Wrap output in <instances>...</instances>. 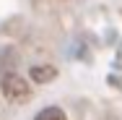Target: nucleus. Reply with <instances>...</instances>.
<instances>
[{
    "mask_svg": "<svg viewBox=\"0 0 122 120\" xmlns=\"http://www.w3.org/2000/svg\"><path fill=\"white\" fill-rule=\"evenodd\" d=\"M0 91L8 102H26L31 97V89H29V81L21 78L18 73H5L3 81H0Z\"/></svg>",
    "mask_w": 122,
    "mask_h": 120,
    "instance_id": "nucleus-1",
    "label": "nucleus"
},
{
    "mask_svg": "<svg viewBox=\"0 0 122 120\" xmlns=\"http://www.w3.org/2000/svg\"><path fill=\"white\" fill-rule=\"evenodd\" d=\"M55 76H57V71H55L52 65H34V68H31V78H34L36 84H47Z\"/></svg>",
    "mask_w": 122,
    "mask_h": 120,
    "instance_id": "nucleus-2",
    "label": "nucleus"
},
{
    "mask_svg": "<svg viewBox=\"0 0 122 120\" xmlns=\"http://www.w3.org/2000/svg\"><path fill=\"white\" fill-rule=\"evenodd\" d=\"M34 120H68V115H65V110H60V107H44Z\"/></svg>",
    "mask_w": 122,
    "mask_h": 120,
    "instance_id": "nucleus-3",
    "label": "nucleus"
}]
</instances>
